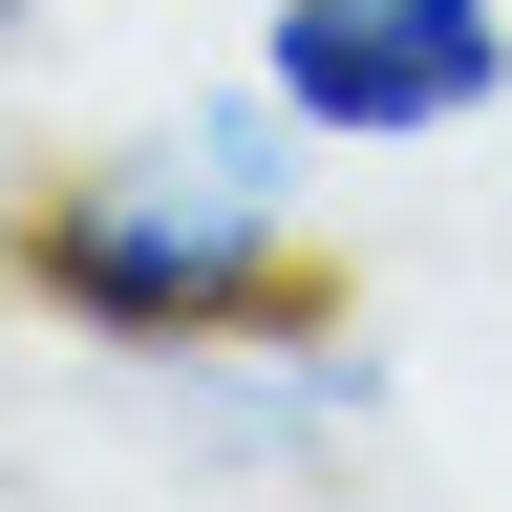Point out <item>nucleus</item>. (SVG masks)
<instances>
[{
	"label": "nucleus",
	"mask_w": 512,
	"mask_h": 512,
	"mask_svg": "<svg viewBox=\"0 0 512 512\" xmlns=\"http://www.w3.org/2000/svg\"><path fill=\"white\" fill-rule=\"evenodd\" d=\"M256 86L320 150H448L512 107V0H256Z\"/></svg>",
	"instance_id": "2"
},
{
	"label": "nucleus",
	"mask_w": 512,
	"mask_h": 512,
	"mask_svg": "<svg viewBox=\"0 0 512 512\" xmlns=\"http://www.w3.org/2000/svg\"><path fill=\"white\" fill-rule=\"evenodd\" d=\"M150 384H171L192 448H235V470H342V448L384 427V342H363L342 299L256 320V342H192V363H150Z\"/></svg>",
	"instance_id": "3"
},
{
	"label": "nucleus",
	"mask_w": 512,
	"mask_h": 512,
	"mask_svg": "<svg viewBox=\"0 0 512 512\" xmlns=\"http://www.w3.org/2000/svg\"><path fill=\"white\" fill-rule=\"evenodd\" d=\"M22 22H43V0H0V43H22Z\"/></svg>",
	"instance_id": "4"
},
{
	"label": "nucleus",
	"mask_w": 512,
	"mask_h": 512,
	"mask_svg": "<svg viewBox=\"0 0 512 512\" xmlns=\"http://www.w3.org/2000/svg\"><path fill=\"white\" fill-rule=\"evenodd\" d=\"M0 278H22L64 342H107V363L256 342V320L342 299V278H320V128L235 64V86L107 128V150H64L22 214H0Z\"/></svg>",
	"instance_id": "1"
}]
</instances>
